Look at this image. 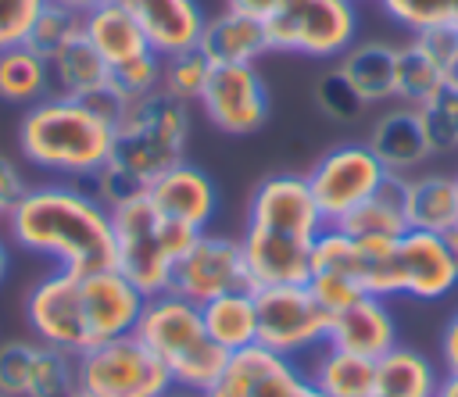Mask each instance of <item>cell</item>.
Listing matches in <instances>:
<instances>
[{"mask_svg":"<svg viewBox=\"0 0 458 397\" xmlns=\"http://www.w3.org/2000/svg\"><path fill=\"white\" fill-rule=\"evenodd\" d=\"M165 397H204V393H193V390H179V386H172Z\"/></svg>","mask_w":458,"mask_h":397,"instance_id":"49","label":"cell"},{"mask_svg":"<svg viewBox=\"0 0 458 397\" xmlns=\"http://www.w3.org/2000/svg\"><path fill=\"white\" fill-rule=\"evenodd\" d=\"M340 232H347L358 243H372V240H401L408 232L404 211H401V193H397V175H390L383 182L379 193H372L369 200H361L354 211H347L336 222Z\"/></svg>","mask_w":458,"mask_h":397,"instance_id":"28","label":"cell"},{"mask_svg":"<svg viewBox=\"0 0 458 397\" xmlns=\"http://www.w3.org/2000/svg\"><path fill=\"white\" fill-rule=\"evenodd\" d=\"M197 46L204 50V57L211 64H254L261 54L272 50L265 21L254 14L233 11V7H225L204 21Z\"/></svg>","mask_w":458,"mask_h":397,"instance_id":"21","label":"cell"},{"mask_svg":"<svg viewBox=\"0 0 458 397\" xmlns=\"http://www.w3.org/2000/svg\"><path fill=\"white\" fill-rule=\"evenodd\" d=\"M168 290L193 304H204L229 290H254L250 275H247L240 236H225V232H211V229L197 232L193 243L175 261Z\"/></svg>","mask_w":458,"mask_h":397,"instance_id":"12","label":"cell"},{"mask_svg":"<svg viewBox=\"0 0 458 397\" xmlns=\"http://www.w3.org/2000/svg\"><path fill=\"white\" fill-rule=\"evenodd\" d=\"M304 179L326 225H336L347 211L379 193L390 172L379 165L369 143H336L304 172Z\"/></svg>","mask_w":458,"mask_h":397,"instance_id":"10","label":"cell"},{"mask_svg":"<svg viewBox=\"0 0 458 397\" xmlns=\"http://www.w3.org/2000/svg\"><path fill=\"white\" fill-rule=\"evenodd\" d=\"M122 4L132 11L157 57H172L200 43L208 21L200 0H122Z\"/></svg>","mask_w":458,"mask_h":397,"instance_id":"19","label":"cell"},{"mask_svg":"<svg viewBox=\"0 0 458 397\" xmlns=\"http://www.w3.org/2000/svg\"><path fill=\"white\" fill-rule=\"evenodd\" d=\"M315 104L322 107V114H329L333 122H358L369 104L361 100V93L351 86V79L340 72V64L326 68L315 82Z\"/></svg>","mask_w":458,"mask_h":397,"instance_id":"35","label":"cell"},{"mask_svg":"<svg viewBox=\"0 0 458 397\" xmlns=\"http://www.w3.org/2000/svg\"><path fill=\"white\" fill-rule=\"evenodd\" d=\"M79 390L89 397H165L172 376L136 333H125L79 354Z\"/></svg>","mask_w":458,"mask_h":397,"instance_id":"8","label":"cell"},{"mask_svg":"<svg viewBox=\"0 0 458 397\" xmlns=\"http://www.w3.org/2000/svg\"><path fill=\"white\" fill-rule=\"evenodd\" d=\"M147 197L165 218H172V222H179V225H186L193 232L211 229V222L218 215V186H215V179L204 168L190 165V161H179L168 172H161L147 186Z\"/></svg>","mask_w":458,"mask_h":397,"instance_id":"16","label":"cell"},{"mask_svg":"<svg viewBox=\"0 0 458 397\" xmlns=\"http://www.w3.org/2000/svg\"><path fill=\"white\" fill-rule=\"evenodd\" d=\"M54 4H61V7H68L75 14H89V11H97V7H104L111 0H54Z\"/></svg>","mask_w":458,"mask_h":397,"instance_id":"45","label":"cell"},{"mask_svg":"<svg viewBox=\"0 0 458 397\" xmlns=\"http://www.w3.org/2000/svg\"><path fill=\"white\" fill-rule=\"evenodd\" d=\"M308 290L315 293V300H318L329 315H336L340 308L354 304V300L365 293L351 275H340V272H311V275H308Z\"/></svg>","mask_w":458,"mask_h":397,"instance_id":"39","label":"cell"},{"mask_svg":"<svg viewBox=\"0 0 458 397\" xmlns=\"http://www.w3.org/2000/svg\"><path fill=\"white\" fill-rule=\"evenodd\" d=\"M25 322L39 343L82 354L93 347L86 325V300H82V272L54 268L50 275L36 279L25 293Z\"/></svg>","mask_w":458,"mask_h":397,"instance_id":"11","label":"cell"},{"mask_svg":"<svg viewBox=\"0 0 458 397\" xmlns=\"http://www.w3.org/2000/svg\"><path fill=\"white\" fill-rule=\"evenodd\" d=\"M365 143H369V150L379 157V165L390 175H411V172H419L433 157L419 111L415 107H404V104L386 107L372 122Z\"/></svg>","mask_w":458,"mask_h":397,"instance_id":"18","label":"cell"},{"mask_svg":"<svg viewBox=\"0 0 458 397\" xmlns=\"http://www.w3.org/2000/svg\"><path fill=\"white\" fill-rule=\"evenodd\" d=\"M32 358H36V340H4L0 343V393L4 397H25Z\"/></svg>","mask_w":458,"mask_h":397,"instance_id":"37","label":"cell"},{"mask_svg":"<svg viewBox=\"0 0 458 397\" xmlns=\"http://www.w3.org/2000/svg\"><path fill=\"white\" fill-rule=\"evenodd\" d=\"M43 0H0V50L25 43Z\"/></svg>","mask_w":458,"mask_h":397,"instance_id":"40","label":"cell"},{"mask_svg":"<svg viewBox=\"0 0 458 397\" xmlns=\"http://www.w3.org/2000/svg\"><path fill=\"white\" fill-rule=\"evenodd\" d=\"M204 397H326L308 372L261 343L229 354L222 376Z\"/></svg>","mask_w":458,"mask_h":397,"instance_id":"14","label":"cell"},{"mask_svg":"<svg viewBox=\"0 0 458 397\" xmlns=\"http://www.w3.org/2000/svg\"><path fill=\"white\" fill-rule=\"evenodd\" d=\"M440 379L444 376L437 372V365L408 343H397L383 358H376V393L379 397H437Z\"/></svg>","mask_w":458,"mask_h":397,"instance_id":"26","label":"cell"},{"mask_svg":"<svg viewBox=\"0 0 458 397\" xmlns=\"http://www.w3.org/2000/svg\"><path fill=\"white\" fill-rule=\"evenodd\" d=\"M75 36H82V14H75V11L61 7V4H54V0H43L39 14H36L29 36H25V43H29L36 54L54 57V54H57L64 43H72Z\"/></svg>","mask_w":458,"mask_h":397,"instance_id":"32","label":"cell"},{"mask_svg":"<svg viewBox=\"0 0 458 397\" xmlns=\"http://www.w3.org/2000/svg\"><path fill=\"white\" fill-rule=\"evenodd\" d=\"M132 333L157 354V361L172 376V386H179V390L208 393L229 361V351H222L208 336L200 304H193L172 290H161L143 300V311H140Z\"/></svg>","mask_w":458,"mask_h":397,"instance_id":"4","label":"cell"},{"mask_svg":"<svg viewBox=\"0 0 458 397\" xmlns=\"http://www.w3.org/2000/svg\"><path fill=\"white\" fill-rule=\"evenodd\" d=\"M75 397H89V393H82V390H79V393H75Z\"/></svg>","mask_w":458,"mask_h":397,"instance_id":"51","label":"cell"},{"mask_svg":"<svg viewBox=\"0 0 458 397\" xmlns=\"http://www.w3.org/2000/svg\"><path fill=\"white\" fill-rule=\"evenodd\" d=\"M415 39L437 57V64L444 72V86L458 89V29L454 25H440V29L419 32Z\"/></svg>","mask_w":458,"mask_h":397,"instance_id":"41","label":"cell"},{"mask_svg":"<svg viewBox=\"0 0 458 397\" xmlns=\"http://www.w3.org/2000/svg\"><path fill=\"white\" fill-rule=\"evenodd\" d=\"M75 393H79V354L36 340L25 397H75Z\"/></svg>","mask_w":458,"mask_h":397,"instance_id":"31","label":"cell"},{"mask_svg":"<svg viewBox=\"0 0 458 397\" xmlns=\"http://www.w3.org/2000/svg\"><path fill=\"white\" fill-rule=\"evenodd\" d=\"M426 139L433 154H454L458 150V89L444 86L429 104L419 107Z\"/></svg>","mask_w":458,"mask_h":397,"instance_id":"34","label":"cell"},{"mask_svg":"<svg viewBox=\"0 0 458 397\" xmlns=\"http://www.w3.org/2000/svg\"><path fill=\"white\" fill-rule=\"evenodd\" d=\"M440 365L447 376H458V311L447 318V325L440 333Z\"/></svg>","mask_w":458,"mask_h":397,"instance_id":"43","label":"cell"},{"mask_svg":"<svg viewBox=\"0 0 458 397\" xmlns=\"http://www.w3.org/2000/svg\"><path fill=\"white\" fill-rule=\"evenodd\" d=\"M200 318H204V329L208 336L236 354V351H247L258 343V304H254V290H229V293H218L211 300L200 304Z\"/></svg>","mask_w":458,"mask_h":397,"instance_id":"25","label":"cell"},{"mask_svg":"<svg viewBox=\"0 0 458 397\" xmlns=\"http://www.w3.org/2000/svg\"><path fill=\"white\" fill-rule=\"evenodd\" d=\"M304 372L326 397H376V361L333 343H322L315 354H308Z\"/></svg>","mask_w":458,"mask_h":397,"instance_id":"24","label":"cell"},{"mask_svg":"<svg viewBox=\"0 0 458 397\" xmlns=\"http://www.w3.org/2000/svg\"><path fill=\"white\" fill-rule=\"evenodd\" d=\"M161 64H165V57H157L154 50H147V54H140V57H132V61L111 68V82H114L129 100L147 97V93L161 89Z\"/></svg>","mask_w":458,"mask_h":397,"instance_id":"38","label":"cell"},{"mask_svg":"<svg viewBox=\"0 0 458 397\" xmlns=\"http://www.w3.org/2000/svg\"><path fill=\"white\" fill-rule=\"evenodd\" d=\"M444 243H447V254H451V261H454V268H458V225L444 232Z\"/></svg>","mask_w":458,"mask_h":397,"instance_id":"48","label":"cell"},{"mask_svg":"<svg viewBox=\"0 0 458 397\" xmlns=\"http://www.w3.org/2000/svg\"><path fill=\"white\" fill-rule=\"evenodd\" d=\"M437 397H458V376H447V372H444V379H440V390H437Z\"/></svg>","mask_w":458,"mask_h":397,"instance_id":"47","label":"cell"},{"mask_svg":"<svg viewBox=\"0 0 458 397\" xmlns=\"http://www.w3.org/2000/svg\"><path fill=\"white\" fill-rule=\"evenodd\" d=\"M444 89V72L437 64V57L415 39L408 36L404 43H397V64H394V104L404 107H422L429 104L437 93Z\"/></svg>","mask_w":458,"mask_h":397,"instance_id":"30","label":"cell"},{"mask_svg":"<svg viewBox=\"0 0 458 397\" xmlns=\"http://www.w3.org/2000/svg\"><path fill=\"white\" fill-rule=\"evenodd\" d=\"M7 272H11V243L0 236V283L7 279Z\"/></svg>","mask_w":458,"mask_h":397,"instance_id":"46","label":"cell"},{"mask_svg":"<svg viewBox=\"0 0 458 397\" xmlns=\"http://www.w3.org/2000/svg\"><path fill=\"white\" fill-rule=\"evenodd\" d=\"M225 7L233 11H243V14H254V18H268V11L276 7V0H225Z\"/></svg>","mask_w":458,"mask_h":397,"instance_id":"44","label":"cell"},{"mask_svg":"<svg viewBox=\"0 0 458 397\" xmlns=\"http://www.w3.org/2000/svg\"><path fill=\"white\" fill-rule=\"evenodd\" d=\"M458 286V268L440 232L408 229L397 240V293L411 300H444Z\"/></svg>","mask_w":458,"mask_h":397,"instance_id":"15","label":"cell"},{"mask_svg":"<svg viewBox=\"0 0 458 397\" xmlns=\"http://www.w3.org/2000/svg\"><path fill=\"white\" fill-rule=\"evenodd\" d=\"M50 93V61L43 54H36L29 43L0 50V100L32 107Z\"/></svg>","mask_w":458,"mask_h":397,"instance_id":"29","label":"cell"},{"mask_svg":"<svg viewBox=\"0 0 458 397\" xmlns=\"http://www.w3.org/2000/svg\"><path fill=\"white\" fill-rule=\"evenodd\" d=\"M114 125L93 114L82 100L72 97H43L39 104L25 107L18 122V150L21 157L50 175L68 182L100 172L111 157Z\"/></svg>","mask_w":458,"mask_h":397,"instance_id":"3","label":"cell"},{"mask_svg":"<svg viewBox=\"0 0 458 397\" xmlns=\"http://www.w3.org/2000/svg\"><path fill=\"white\" fill-rule=\"evenodd\" d=\"M451 25L458 29V0H451Z\"/></svg>","mask_w":458,"mask_h":397,"instance_id":"50","label":"cell"},{"mask_svg":"<svg viewBox=\"0 0 458 397\" xmlns=\"http://www.w3.org/2000/svg\"><path fill=\"white\" fill-rule=\"evenodd\" d=\"M397 193L408 229L444 236L458 225V175L419 168L411 175H397Z\"/></svg>","mask_w":458,"mask_h":397,"instance_id":"20","label":"cell"},{"mask_svg":"<svg viewBox=\"0 0 458 397\" xmlns=\"http://www.w3.org/2000/svg\"><path fill=\"white\" fill-rule=\"evenodd\" d=\"M0 397H4V393H0Z\"/></svg>","mask_w":458,"mask_h":397,"instance_id":"52","label":"cell"},{"mask_svg":"<svg viewBox=\"0 0 458 397\" xmlns=\"http://www.w3.org/2000/svg\"><path fill=\"white\" fill-rule=\"evenodd\" d=\"M111 229H114V268L143 297L168 290L175 261L197 236L193 229L165 218L147 193L111 207Z\"/></svg>","mask_w":458,"mask_h":397,"instance_id":"5","label":"cell"},{"mask_svg":"<svg viewBox=\"0 0 458 397\" xmlns=\"http://www.w3.org/2000/svg\"><path fill=\"white\" fill-rule=\"evenodd\" d=\"M208 75H211V61L204 57L200 46H190V50H179V54L165 57V64H161V89H168L172 97L193 104L200 97Z\"/></svg>","mask_w":458,"mask_h":397,"instance_id":"33","label":"cell"},{"mask_svg":"<svg viewBox=\"0 0 458 397\" xmlns=\"http://www.w3.org/2000/svg\"><path fill=\"white\" fill-rule=\"evenodd\" d=\"M4 225L14 247L47 258L57 268H114L111 207L68 179L29 186Z\"/></svg>","mask_w":458,"mask_h":397,"instance_id":"1","label":"cell"},{"mask_svg":"<svg viewBox=\"0 0 458 397\" xmlns=\"http://www.w3.org/2000/svg\"><path fill=\"white\" fill-rule=\"evenodd\" d=\"M361 29L354 0H276L265 18L272 50L301 57H340Z\"/></svg>","mask_w":458,"mask_h":397,"instance_id":"7","label":"cell"},{"mask_svg":"<svg viewBox=\"0 0 458 397\" xmlns=\"http://www.w3.org/2000/svg\"><path fill=\"white\" fill-rule=\"evenodd\" d=\"M204 118L225 136H250L268 122L272 97L254 64H211L197 97Z\"/></svg>","mask_w":458,"mask_h":397,"instance_id":"13","label":"cell"},{"mask_svg":"<svg viewBox=\"0 0 458 397\" xmlns=\"http://www.w3.org/2000/svg\"><path fill=\"white\" fill-rule=\"evenodd\" d=\"M340 72L351 79V86L361 93V100L386 104L394 100V64H397V43L386 39H354L340 57Z\"/></svg>","mask_w":458,"mask_h":397,"instance_id":"23","label":"cell"},{"mask_svg":"<svg viewBox=\"0 0 458 397\" xmlns=\"http://www.w3.org/2000/svg\"><path fill=\"white\" fill-rule=\"evenodd\" d=\"M379 7L408 36L451 25V0H379Z\"/></svg>","mask_w":458,"mask_h":397,"instance_id":"36","label":"cell"},{"mask_svg":"<svg viewBox=\"0 0 458 397\" xmlns=\"http://www.w3.org/2000/svg\"><path fill=\"white\" fill-rule=\"evenodd\" d=\"M258 343L283 358H308L329 340V311L315 300L308 283H283L254 290Z\"/></svg>","mask_w":458,"mask_h":397,"instance_id":"9","label":"cell"},{"mask_svg":"<svg viewBox=\"0 0 458 397\" xmlns=\"http://www.w3.org/2000/svg\"><path fill=\"white\" fill-rule=\"evenodd\" d=\"M47 61H50V89H54V97L82 100L86 93H93L104 82H111V64L93 50V43L86 36H75L72 43H64Z\"/></svg>","mask_w":458,"mask_h":397,"instance_id":"27","label":"cell"},{"mask_svg":"<svg viewBox=\"0 0 458 397\" xmlns=\"http://www.w3.org/2000/svg\"><path fill=\"white\" fill-rule=\"evenodd\" d=\"M326 218L308 190V179L297 172H276L250 190L247 222L240 232L243 261L250 286H283L308 283L311 247Z\"/></svg>","mask_w":458,"mask_h":397,"instance_id":"2","label":"cell"},{"mask_svg":"<svg viewBox=\"0 0 458 397\" xmlns=\"http://www.w3.org/2000/svg\"><path fill=\"white\" fill-rule=\"evenodd\" d=\"M82 36L93 43V50L111 68H118V64H125V61H132V57L150 50L140 21L132 18V11L122 0H111V4L82 14Z\"/></svg>","mask_w":458,"mask_h":397,"instance_id":"22","label":"cell"},{"mask_svg":"<svg viewBox=\"0 0 458 397\" xmlns=\"http://www.w3.org/2000/svg\"><path fill=\"white\" fill-rule=\"evenodd\" d=\"M326 343L351 351V354H361V358H372V361L383 358L390 347L401 343L390 300L376 297V293H361L354 304L340 308L329 318V340Z\"/></svg>","mask_w":458,"mask_h":397,"instance_id":"17","label":"cell"},{"mask_svg":"<svg viewBox=\"0 0 458 397\" xmlns=\"http://www.w3.org/2000/svg\"><path fill=\"white\" fill-rule=\"evenodd\" d=\"M25 190H29V182H25L21 168H18L7 154H0V225L7 222L11 207L21 200V193H25Z\"/></svg>","mask_w":458,"mask_h":397,"instance_id":"42","label":"cell"},{"mask_svg":"<svg viewBox=\"0 0 458 397\" xmlns=\"http://www.w3.org/2000/svg\"><path fill=\"white\" fill-rule=\"evenodd\" d=\"M354 4H358V0H354Z\"/></svg>","mask_w":458,"mask_h":397,"instance_id":"53","label":"cell"},{"mask_svg":"<svg viewBox=\"0 0 458 397\" xmlns=\"http://www.w3.org/2000/svg\"><path fill=\"white\" fill-rule=\"evenodd\" d=\"M186 139H190V104L172 97L168 89H154L147 97L129 100L125 114L114 125L111 157L147 186L168 172L172 165L186 161Z\"/></svg>","mask_w":458,"mask_h":397,"instance_id":"6","label":"cell"}]
</instances>
